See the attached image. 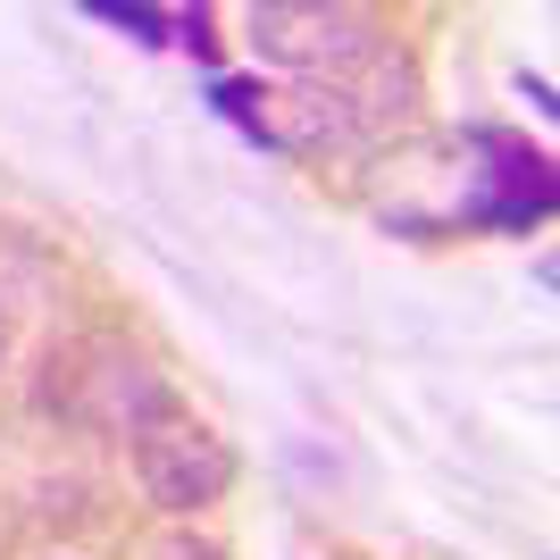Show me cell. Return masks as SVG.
<instances>
[{"mask_svg": "<svg viewBox=\"0 0 560 560\" xmlns=\"http://www.w3.org/2000/svg\"><path fill=\"white\" fill-rule=\"evenodd\" d=\"M369 210L394 234H460V226H527L552 210V176L511 135H419L369 160Z\"/></svg>", "mask_w": 560, "mask_h": 560, "instance_id": "obj_1", "label": "cell"}, {"mask_svg": "<svg viewBox=\"0 0 560 560\" xmlns=\"http://www.w3.org/2000/svg\"><path fill=\"white\" fill-rule=\"evenodd\" d=\"M252 50L277 59L293 84H351L369 59L394 50V34L360 0H268L252 9Z\"/></svg>", "mask_w": 560, "mask_h": 560, "instance_id": "obj_2", "label": "cell"}, {"mask_svg": "<svg viewBox=\"0 0 560 560\" xmlns=\"http://www.w3.org/2000/svg\"><path fill=\"white\" fill-rule=\"evenodd\" d=\"M43 401H50L68 427H93V435H135V427L160 419L176 394H167L160 369H151L142 351H126L117 335H84V343L50 351Z\"/></svg>", "mask_w": 560, "mask_h": 560, "instance_id": "obj_3", "label": "cell"}, {"mask_svg": "<svg viewBox=\"0 0 560 560\" xmlns=\"http://www.w3.org/2000/svg\"><path fill=\"white\" fill-rule=\"evenodd\" d=\"M135 486L151 493L167 518H192L234 486V444L218 427H201L185 401H167L160 419L135 427Z\"/></svg>", "mask_w": 560, "mask_h": 560, "instance_id": "obj_4", "label": "cell"}, {"mask_svg": "<svg viewBox=\"0 0 560 560\" xmlns=\"http://www.w3.org/2000/svg\"><path fill=\"white\" fill-rule=\"evenodd\" d=\"M218 109L234 126H252L277 160H335L360 142L351 101L335 84H218Z\"/></svg>", "mask_w": 560, "mask_h": 560, "instance_id": "obj_5", "label": "cell"}, {"mask_svg": "<svg viewBox=\"0 0 560 560\" xmlns=\"http://www.w3.org/2000/svg\"><path fill=\"white\" fill-rule=\"evenodd\" d=\"M151 560H226V544H210V536H160V544H151Z\"/></svg>", "mask_w": 560, "mask_h": 560, "instance_id": "obj_6", "label": "cell"}, {"mask_svg": "<svg viewBox=\"0 0 560 560\" xmlns=\"http://www.w3.org/2000/svg\"><path fill=\"white\" fill-rule=\"evenodd\" d=\"M0 360H9V318H0Z\"/></svg>", "mask_w": 560, "mask_h": 560, "instance_id": "obj_7", "label": "cell"}]
</instances>
